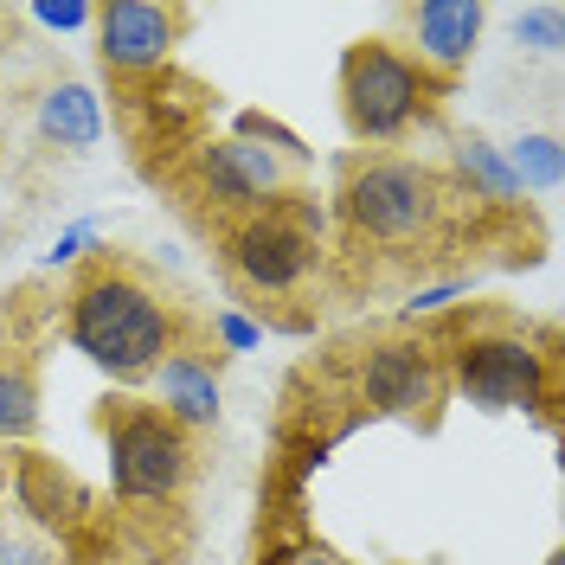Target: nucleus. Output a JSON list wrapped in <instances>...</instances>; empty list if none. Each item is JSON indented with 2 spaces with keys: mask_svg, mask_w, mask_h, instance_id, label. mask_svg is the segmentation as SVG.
Returning a JSON list of instances; mask_svg holds the SVG:
<instances>
[{
  "mask_svg": "<svg viewBox=\"0 0 565 565\" xmlns=\"http://www.w3.org/2000/svg\"><path fill=\"white\" fill-rule=\"evenodd\" d=\"M186 341L180 309L122 257L77 264L65 289V348L84 353L116 386H148V373Z\"/></svg>",
  "mask_w": 565,
  "mask_h": 565,
  "instance_id": "f257e3e1",
  "label": "nucleus"
},
{
  "mask_svg": "<svg viewBox=\"0 0 565 565\" xmlns=\"http://www.w3.org/2000/svg\"><path fill=\"white\" fill-rule=\"evenodd\" d=\"M457 186L418 154H360L341 168L334 218L373 250H430L450 225Z\"/></svg>",
  "mask_w": 565,
  "mask_h": 565,
  "instance_id": "f03ea898",
  "label": "nucleus"
},
{
  "mask_svg": "<svg viewBox=\"0 0 565 565\" xmlns=\"http://www.w3.org/2000/svg\"><path fill=\"white\" fill-rule=\"evenodd\" d=\"M341 122L360 148H392V141L418 136L444 104V84L398 45V39H353L341 52Z\"/></svg>",
  "mask_w": 565,
  "mask_h": 565,
  "instance_id": "7ed1b4c3",
  "label": "nucleus"
},
{
  "mask_svg": "<svg viewBox=\"0 0 565 565\" xmlns=\"http://www.w3.org/2000/svg\"><path fill=\"white\" fill-rule=\"evenodd\" d=\"M97 430H104L109 450V494L116 508L129 514H161L174 508L180 494L193 489V437L168 424L148 398H109L97 412Z\"/></svg>",
  "mask_w": 565,
  "mask_h": 565,
  "instance_id": "20e7f679",
  "label": "nucleus"
},
{
  "mask_svg": "<svg viewBox=\"0 0 565 565\" xmlns=\"http://www.w3.org/2000/svg\"><path fill=\"white\" fill-rule=\"evenodd\" d=\"M444 386L462 392L482 412H533V418H546L553 398H559V373H553V348L540 334L482 321V328L450 341Z\"/></svg>",
  "mask_w": 565,
  "mask_h": 565,
  "instance_id": "39448f33",
  "label": "nucleus"
},
{
  "mask_svg": "<svg viewBox=\"0 0 565 565\" xmlns=\"http://www.w3.org/2000/svg\"><path fill=\"white\" fill-rule=\"evenodd\" d=\"M225 270L245 296H264V302H289L302 296L309 277L321 270V212L289 193L282 206L250 212V218H232L225 225Z\"/></svg>",
  "mask_w": 565,
  "mask_h": 565,
  "instance_id": "423d86ee",
  "label": "nucleus"
},
{
  "mask_svg": "<svg viewBox=\"0 0 565 565\" xmlns=\"http://www.w3.org/2000/svg\"><path fill=\"white\" fill-rule=\"evenodd\" d=\"M186 180H193V193H200L206 206L232 212V218H250V212L282 206V200L296 193L302 168H296V161H282V154H270L264 141H250V136L232 129V136H212V141L193 148Z\"/></svg>",
  "mask_w": 565,
  "mask_h": 565,
  "instance_id": "0eeeda50",
  "label": "nucleus"
},
{
  "mask_svg": "<svg viewBox=\"0 0 565 565\" xmlns=\"http://www.w3.org/2000/svg\"><path fill=\"white\" fill-rule=\"evenodd\" d=\"M444 392V353L424 334H386L353 360V398L380 418H430Z\"/></svg>",
  "mask_w": 565,
  "mask_h": 565,
  "instance_id": "6e6552de",
  "label": "nucleus"
},
{
  "mask_svg": "<svg viewBox=\"0 0 565 565\" xmlns=\"http://www.w3.org/2000/svg\"><path fill=\"white\" fill-rule=\"evenodd\" d=\"M186 26H193V13L174 7V0H109V7H97V26H90L97 65L109 77H129V84L161 77L174 65Z\"/></svg>",
  "mask_w": 565,
  "mask_h": 565,
  "instance_id": "1a4fd4ad",
  "label": "nucleus"
},
{
  "mask_svg": "<svg viewBox=\"0 0 565 565\" xmlns=\"http://www.w3.org/2000/svg\"><path fill=\"white\" fill-rule=\"evenodd\" d=\"M7 494H13V508L26 514V527L45 533V540H84V533L97 527V494L77 482V469H65L58 457H45V450H20V457H7Z\"/></svg>",
  "mask_w": 565,
  "mask_h": 565,
  "instance_id": "9d476101",
  "label": "nucleus"
},
{
  "mask_svg": "<svg viewBox=\"0 0 565 565\" xmlns=\"http://www.w3.org/2000/svg\"><path fill=\"white\" fill-rule=\"evenodd\" d=\"M398 20H405V52H412L437 84L457 77V71L482 52V33H489V7H482V0H418V7H405Z\"/></svg>",
  "mask_w": 565,
  "mask_h": 565,
  "instance_id": "9b49d317",
  "label": "nucleus"
},
{
  "mask_svg": "<svg viewBox=\"0 0 565 565\" xmlns=\"http://www.w3.org/2000/svg\"><path fill=\"white\" fill-rule=\"evenodd\" d=\"M148 405L161 412L168 424H180L186 437L193 430H212L218 412H225V380H218V353L200 348V341H180L154 373H148Z\"/></svg>",
  "mask_w": 565,
  "mask_h": 565,
  "instance_id": "f8f14e48",
  "label": "nucleus"
},
{
  "mask_svg": "<svg viewBox=\"0 0 565 565\" xmlns=\"http://www.w3.org/2000/svg\"><path fill=\"white\" fill-rule=\"evenodd\" d=\"M33 129H39L45 148H65V154L97 148V141H104V97H97V84H84V77H52L33 97Z\"/></svg>",
  "mask_w": 565,
  "mask_h": 565,
  "instance_id": "ddd939ff",
  "label": "nucleus"
},
{
  "mask_svg": "<svg viewBox=\"0 0 565 565\" xmlns=\"http://www.w3.org/2000/svg\"><path fill=\"white\" fill-rule=\"evenodd\" d=\"M450 168H457V186L482 206H521L527 200L514 168H508V154H501V141L489 136H457L450 141Z\"/></svg>",
  "mask_w": 565,
  "mask_h": 565,
  "instance_id": "4468645a",
  "label": "nucleus"
},
{
  "mask_svg": "<svg viewBox=\"0 0 565 565\" xmlns=\"http://www.w3.org/2000/svg\"><path fill=\"white\" fill-rule=\"evenodd\" d=\"M39 366L26 360V353H13V348H0V450L7 444H33L39 437Z\"/></svg>",
  "mask_w": 565,
  "mask_h": 565,
  "instance_id": "2eb2a0df",
  "label": "nucleus"
},
{
  "mask_svg": "<svg viewBox=\"0 0 565 565\" xmlns=\"http://www.w3.org/2000/svg\"><path fill=\"white\" fill-rule=\"evenodd\" d=\"M501 154H508V168H514V180H521V193H559V180H565V141L553 136V129H533V136L508 141Z\"/></svg>",
  "mask_w": 565,
  "mask_h": 565,
  "instance_id": "dca6fc26",
  "label": "nucleus"
},
{
  "mask_svg": "<svg viewBox=\"0 0 565 565\" xmlns=\"http://www.w3.org/2000/svg\"><path fill=\"white\" fill-rule=\"evenodd\" d=\"M508 33H514V45H521V52H533V58H559V52H565V7H559V0L514 7Z\"/></svg>",
  "mask_w": 565,
  "mask_h": 565,
  "instance_id": "f3484780",
  "label": "nucleus"
},
{
  "mask_svg": "<svg viewBox=\"0 0 565 565\" xmlns=\"http://www.w3.org/2000/svg\"><path fill=\"white\" fill-rule=\"evenodd\" d=\"M97 245H104V218H97V212H84V218H71L65 232L39 250V270H77V264H90V257H97Z\"/></svg>",
  "mask_w": 565,
  "mask_h": 565,
  "instance_id": "a211bd4d",
  "label": "nucleus"
},
{
  "mask_svg": "<svg viewBox=\"0 0 565 565\" xmlns=\"http://www.w3.org/2000/svg\"><path fill=\"white\" fill-rule=\"evenodd\" d=\"M0 565H77V559H71V546H58L33 527H0Z\"/></svg>",
  "mask_w": 565,
  "mask_h": 565,
  "instance_id": "6ab92c4d",
  "label": "nucleus"
},
{
  "mask_svg": "<svg viewBox=\"0 0 565 565\" xmlns=\"http://www.w3.org/2000/svg\"><path fill=\"white\" fill-rule=\"evenodd\" d=\"M26 20H33L39 33H90L97 26V0H33L26 7Z\"/></svg>",
  "mask_w": 565,
  "mask_h": 565,
  "instance_id": "aec40b11",
  "label": "nucleus"
},
{
  "mask_svg": "<svg viewBox=\"0 0 565 565\" xmlns=\"http://www.w3.org/2000/svg\"><path fill=\"white\" fill-rule=\"evenodd\" d=\"M238 136L264 141V148H270V154H282V161H296V168H302V161H309V141L296 136V129H289V122H277V116H264V109H245V116H238Z\"/></svg>",
  "mask_w": 565,
  "mask_h": 565,
  "instance_id": "412c9836",
  "label": "nucleus"
},
{
  "mask_svg": "<svg viewBox=\"0 0 565 565\" xmlns=\"http://www.w3.org/2000/svg\"><path fill=\"white\" fill-rule=\"evenodd\" d=\"M257 565H348V559L328 540H316V533H282V540H270L257 553Z\"/></svg>",
  "mask_w": 565,
  "mask_h": 565,
  "instance_id": "4be33fe9",
  "label": "nucleus"
},
{
  "mask_svg": "<svg viewBox=\"0 0 565 565\" xmlns=\"http://www.w3.org/2000/svg\"><path fill=\"white\" fill-rule=\"evenodd\" d=\"M476 289V277H437V282H418L412 296H405V321H430V316H444L450 302H462Z\"/></svg>",
  "mask_w": 565,
  "mask_h": 565,
  "instance_id": "5701e85b",
  "label": "nucleus"
},
{
  "mask_svg": "<svg viewBox=\"0 0 565 565\" xmlns=\"http://www.w3.org/2000/svg\"><path fill=\"white\" fill-rule=\"evenodd\" d=\"M264 348V321L245 309H218L212 316V353H257Z\"/></svg>",
  "mask_w": 565,
  "mask_h": 565,
  "instance_id": "b1692460",
  "label": "nucleus"
},
{
  "mask_svg": "<svg viewBox=\"0 0 565 565\" xmlns=\"http://www.w3.org/2000/svg\"><path fill=\"white\" fill-rule=\"evenodd\" d=\"M540 565H565V553H546V559H540Z\"/></svg>",
  "mask_w": 565,
  "mask_h": 565,
  "instance_id": "393cba45",
  "label": "nucleus"
},
{
  "mask_svg": "<svg viewBox=\"0 0 565 565\" xmlns=\"http://www.w3.org/2000/svg\"><path fill=\"white\" fill-rule=\"evenodd\" d=\"M0 489H7V450H0Z\"/></svg>",
  "mask_w": 565,
  "mask_h": 565,
  "instance_id": "a878e982",
  "label": "nucleus"
},
{
  "mask_svg": "<svg viewBox=\"0 0 565 565\" xmlns=\"http://www.w3.org/2000/svg\"><path fill=\"white\" fill-rule=\"evenodd\" d=\"M0 90H7V58H0Z\"/></svg>",
  "mask_w": 565,
  "mask_h": 565,
  "instance_id": "bb28decb",
  "label": "nucleus"
}]
</instances>
